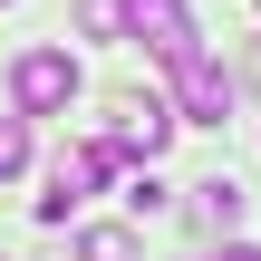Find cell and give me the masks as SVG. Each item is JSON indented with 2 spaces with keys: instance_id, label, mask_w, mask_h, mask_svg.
I'll use <instances>...</instances> for the list:
<instances>
[{
  "instance_id": "obj_1",
  "label": "cell",
  "mask_w": 261,
  "mask_h": 261,
  "mask_svg": "<svg viewBox=\"0 0 261 261\" xmlns=\"http://www.w3.org/2000/svg\"><path fill=\"white\" fill-rule=\"evenodd\" d=\"M107 145H116L126 165H155V155L174 145V107H165V97H136V87L107 97Z\"/></svg>"
},
{
  "instance_id": "obj_2",
  "label": "cell",
  "mask_w": 261,
  "mask_h": 261,
  "mask_svg": "<svg viewBox=\"0 0 261 261\" xmlns=\"http://www.w3.org/2000/svg\"><path fill=\"white\" fill-rule=\"evenodd\" d=\"M116 165H126V155H116L107 136H97V145H68V155H58V174H48V194H39V223H68V213H77Z\"/></svg>"
},
{
  "instance_id": "obj_3",
  "label": "cell",
  "mask_w": 261,
  "mask_h": 261,
  "mask_svg": "<svg viewBox=\"0 0 261 261\" xmlns=\"http://www.w3.org/2000/svg\"><path fill=\"white\" fill-rule=\"evenodd\" d=\"M68 97H77V58H68V48H29V58L10 68V107H19V116H58Z\"/></svg>"
},
{
  "instance_id": "obj_4",
  "label": "cell",
  "mask_w": 261,
  "mask_h": 261,
  "mask_svg": "<svg viewBox=\"0 0 261 261\" xmlns=\"http://www.w3.org/2000/svg\"><path fill=\"white\" fill-rule=\"evenodd\" d=\"M174 97H184V126H223V116H232V77H223L203 48L174 58Z\"/></svg>"
},
{
  "instance_id": "obj_5",
  "label": "cell",
  "mask_w": 261,
  "mask_h": 261,
  "mask_svg": "<svg viewBox=\"0 0 261 261\" xmlns=\"http://www.w3.org/2000/svg\"><path fill=\"white\" fill-rule=\"evenodd\" d=\"M126 29H136V39H145V48H155L165 68H174L184 48H203V39H194V10H184V0H126Z\"/></svg>"
},
{
  "instance_id": "obj_6",
  "label": "cell",
  "mask_w": 261,
  "mask_h": 261,
  "mask_svg": "<svg viewBox=\"0 0 261 261\" xmlns=\"http://www.w3.org/2000/svg\"><path fill=\"white\" fill-rule=\"evenodd\" d=\"M194 223H203V232H232V223H242V184H232V174L194 184Z\"/></svg>"
},
{
  "instance_id": "obj_7",
  "label": "cell",
  "mask_w": 261,
  "mask_h": 261,
  "mask_svg": "<svg viewBox=\"0 0 261 261\" xmlns=\"http://www.w3.org/2000/svg\"><path fill=\"white\" fill-rule=\"evenodd\" d=\"M77 261H136V242L116 223H97V232H77Z\"/></svg>"
},
{
  "instance_id": "obj_8",
  "label": "cell",
  "mask_w": 261,
  "mask_h": 261,
  "mask_svg": "<svg viewBox=\"0 0 261 261\" xmlns=\"http://www.w3.org/2000/svg\"><path fill=\"white\" fill-rule=\"evenodd\" d=\"M77 29H87V39H116V29H126V0H77Z\"/></svg>"
},
{
  "instance_id": "obj_9",
  "label": "cell",
  "mask_w": 261,
  "mask_h": 261,
  "mask_svg": "<svg viewBox=\"0 0 261 261\" xmlns=\"http://www.w3.org/2000/svg\"><path fill=\"white\" fill-rule=\"evenodd\" d=\"M29 165V116H0V184Z\"/></svg>"
},
{
  "instance_id": "obj_10",
  "label": "cell",
  "mask_w": 261,
  "mask_h": 261,
  "mask_svg": "<svg viewBox=\"0 0 261 261\" xmlns=\"http://www.w3.org/2000/svg\"><path fill=\"white\" fill-rule=\"evenodd\" d=\"M223 261H261V252H252V242H232V252H223Z\"/></svg>"
},
{
  "instance_id": "obj_11",
  "label": "cell",
  "mask_w": 261,
  "mask_h": 261,
  "mask_svg": "<svg viewBox=\"0 0 261 261\" xmlns=\"http://www.w3.org/2000/svg\"><path fill=\"white\" fill-rule=\"evenodd\" d=\"M0 10H10V0H0Z\"/></svg>"
},
{
  "instance_id": "obj_12",
  "label": "cell",
  "mask_w": 261,
  "mask_h": 261,
  "mask_svg": "<svg viewBox=\"0 0 261 261\" xmlns=\"http://www.w3.org/2000/svg\"><path fill=\"white\" fill-rule=\"evenodd\" d=\"M252 68H261V58H252Z\"/></svg>"
}]
</instances>
